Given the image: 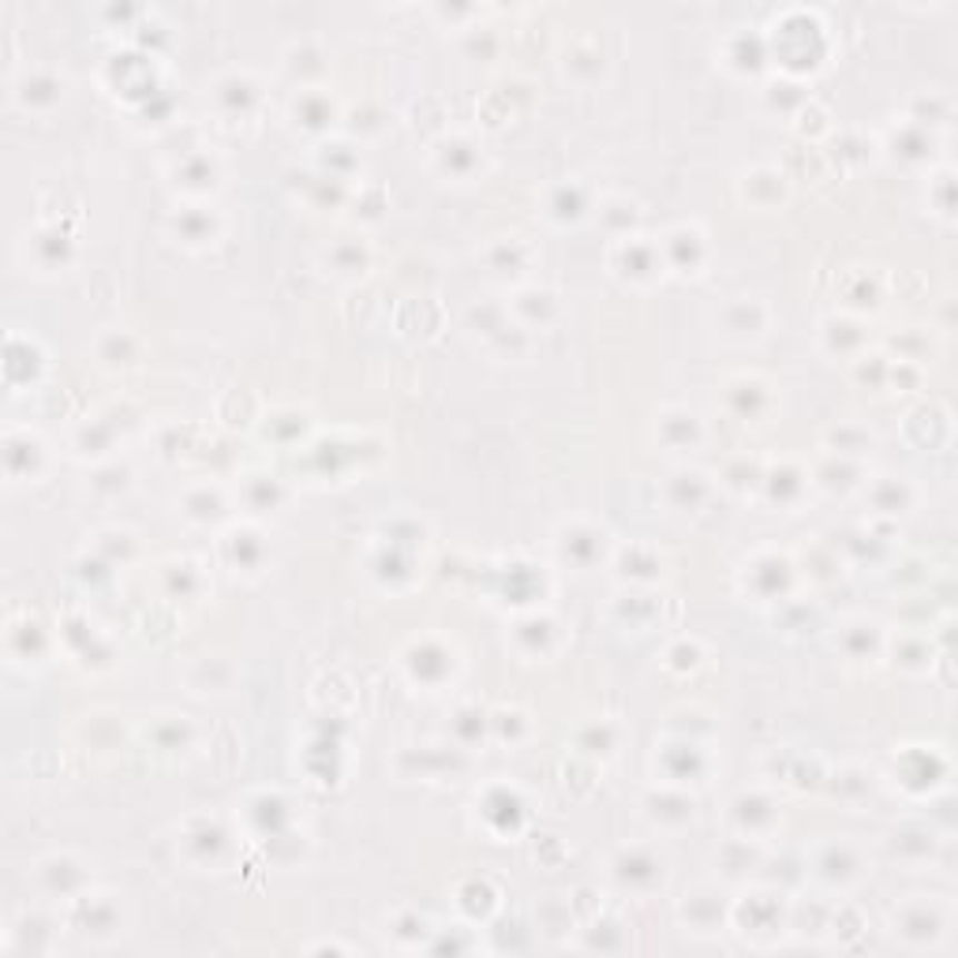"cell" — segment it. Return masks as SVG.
Segmentation results:
<instances>
[{
	"instance_id": "1",
	"label": "cell",
	"mask_w": 958,
	"mask_h": 958,
	"mask_svg": "<svg viewBox=\"0 0 958 958\" xmlns=\"http://www.w3.org/2000/svg\"><path fill=\"white\" fill-rule=\"evenodd\" d=\"M944 932H947V906H940L936 899H913L902 910H895V936H902V940L932 947Z\"/></svg>"
},
{
	"instance_id": "2",
	"label": "cell",
	"mask_w": 958,
	"mask_h": 958,
	"mask_svg": "<svg viewBox=\"0 0 958 958\" xmlns=\"http://www.w3.org/2000/svg\"><path fill=\"white\" fill-rule=\"evenodd\" d=\"M812 877L828 888H850L865 877V861L853 842H823L812 858Z\"/></svg>"
},
{
	"instance_id": "3",
	"label": "cell",
	"mask_w": 958,
	"mask_h": 958,
	"mask_svg": "<svg viewBox=\"0 0 958 958\" xmlns=\"http://www.w3.org/2000/svg\"><path fill=\"white\" fill-rule=\"evenodd\" d=\"M611 869H614L618 883H622V888H630V891H652L666 877L663 858H659L655 850H648V847H625L614 858Z\"/></svg>"
},
{
	"instance_id": "4",
	"label": "cell",
	"mask_w": 958,
	"mask_h": 958,
	"mask_svg": "<svg viewBox=\"0 0 958 958\" xmlns=\"http://www.w3.org/2000/svg\"><path fill=\"white\" fill-rule=\"evenodd\" d=\"M614 266L618 274L633 277V282H652L663 270V255L655 244H648L644 236H622L614 247Z\"/></svg>"
},
{
	"instance_id": "5",
	"label": "cell",
	"mask_w": 958,
	"mask_h": 958,
	"mask_svg": "<svg viewBox=\"0 0 958 958\" xmlns=\"http://www.w3.org/2000/svg\"><path fill=\"white\" fill-rule=\"evenodd\" d=\"M723 895L715 891H693V899L682 906V921H685V932L697 929V932H712L723 925V906H719Z\"/></svg>"
},
{
	"instance_id": "6",
	"label": "cell",
	"mask_w": 958,
	"mask_h": 958,
	"mask_svg": "<svg viewBox=\"0 0 958 958\" xmlns=\"http://www.w3.org/2000/svg\"><path fill=\"white\" fill-rule=\"evenodd\" d=\"M172 225H177L188 244H206V240L218 236V221H214V214H199V218H195L191 210H180L177 218H172Z\"/></svg>"
},
{
	"instance_id": "7",
	"label": "cell",
	"mask_w": 958,
	"mask_h": 958,
	"mask_svg": "<svg viewBox=\"0 0 958 958\" xmlns=\"http://www.w3.org/2000/svg\"><path fill=\"white\" fill-rule=\"evenodd\" d=\"M315 101H318V95H312V90L296 98V117H300L307 128H323V120H334V106L318 109Z\"/></svg>"
},
{
	"instance_id": "8",
	"label": "cell",
	"mask_w": 958,
	"mask_h": 958,
	"mask_svg": "<svg viewBox=\"0 0 958 958\" xmlns=\"http://www.w3.org/2000/svg\"><path fill=\"white\" fill-rule=\"evenodd\" d=\"M562 203H551V218H570V221H576L584 214V203L576 199V195H570V184H562Z\"/></svg>"
}]
</instances>
